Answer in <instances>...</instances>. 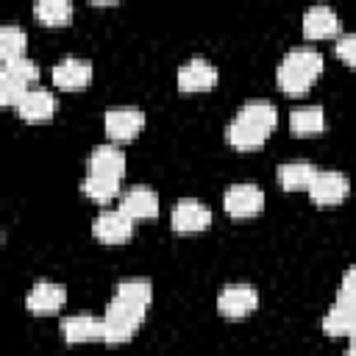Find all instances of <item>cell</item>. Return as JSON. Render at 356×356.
I'll list each match as a JSON object with an SVG mask.
<instances>
[{
  "instance_id": "obj_1",
  "label": "cell",
  "mask_w": 356,
  "mask_h": 356,
  "mask_svg": "<svg viewBox=\"0 0 356 356\" xmlns=\"http://www.w3.org/2000/svg\"><path fill=\"white\" fill-rule=\"evenodd\" d=\"M323 72V56L320 50H312V47H295L289 50L278 70H275V83L281 92L286 95H303Z\"/></svg>"
},
{
  "instance_id": "obj_2",
  "label": "cell",
  "mask_w": 356,
  "mask_h": 356,
  "mask_svg": "<svg viewBox=\"0 0 356 356\" xmlns=\"http://www.w3.org/2000/svg\"><path fill=\"white\" fill-rule=\"evenodd\" d=\"M145 306L139 303H131L125 298H111V303L106 306V314H103V323H106V342L111 345H120V342H128L136 328L142 325L145 320Z\"/></svg>"
},
{
  "instance_id": "obj_3",
  "label": "cell",
  "mask_w": 356,
  "mask_h": 356,
  "mask_svg": "<svg viewBox=\"0 0 356 356\" xmlns=\"http://www.w3.org/2000/svg\"><path fill=\"white\" fill-rule=\"evenodd\" d=\"M103 128L111 142H131L145 128V111L136 106H114L103 117Z\"/></svg>"
},
{
  "instance_id": "obj_4",
  "label": "cell",
  "mask_w": 356,
  "mask_h": 356,
  "mask_svg": "<svg viewBox=\"0 0 356 356\" xmlns=\"http://www.w3.org/2000/svg\"><path fill=\"white\" fill-rule=\"evenodd\" d=\"M259 306V292L253 284H228L217 295V312L228 320H239L253 314Z\"/></svg>"
},
{
  "instance_id": "obj_5",
  "label": "cell",
  "mask_w": 356,
  "mask_h": 356,
  "mask_svg": "<svg viewBox=\"0 0 356 356\" xmlns=\"http://www.w3.org/2000/svg\"><path fill=\"white\" fill-rule=\"evenodd\" d=\"M222 206L231 217L248 220V217H256L264 209V192L256 184H231L225 189Z\"/></svg>"
},
{
  "instance_id": "obj_6",
  "label": "cell",
  "mask_w": 356,
  "mask_h": 356,
  "mask_svg": "<svg viewBox=\"0 0 356 356\" xmlns=\"http://www.w3.org/2000/svg\"><path fill=\"white\" fill-rule=\"evenodd\" d=\"M348 192H350L348 175L339 170H317L314 181L309 186V197L317 206H337L348 197Z\"/></svg>"
},
{
  "instance_id": "obj_7",
  "label": "cell",
  "mask_w": 356,
  "mask_h": 356,
  "mask_svg": "<svg viewBox=\"0 0 356 356\" xmlns=\"http://www.w3.org/2000/svg\"><path fill=\"white\" fill-rule=\"evenodd\" d=\"M170 222H172V231L178 234H197V231H206L211 225V209L200 200H178L170 211Z\"/></svg>"
},
{
  "instance_id": "obj_8",
  "label": "cell",
  "mask_w": 356,
  "mask_h": 356,
  "mask_svg": "<svg viewBox=\"0 0 356 356\" xmlns=\"http://www.w3.org/2000/svg\"><path fill=\"white\" fill-rule=\"evenodd\" d=\"M92 234L106 245H122L134 236V220L120 209H108V211H100L95 217Z\"/></svg>"
},
{
  "instance_id": "obj_9",
  "label": "cell",
  "mask_w": 356,
  "mask_h": 356,
  "mask_svg": "<svg viewBox=\"0 0 356 356\" xmlns=\"http://www.w3.org/2000/svg\"><path fill=\"white\" fill-rule=\"evenodd\" d=\"M178 89L181 92H209L214 83H217V70L209 58H189L178 67Z\"/></svg>"
},
{
  "instance_id": "obj_10",
  "label": "cell",
  "mask_w": 356,
  "mask_h": 356,
  "mask_svg": "<svg viewBox=\"0 0 356 356\" xmlns=\"http://www.w3.org/2000/svg\"><path fill=\"white\" fill-rule=\"evenodd\" d=\"M50 78H53V86L67 89V92H75V89H83L92 81V64L86 58L67 56V58L56 61Z\"/></svg>"
},
{
  "instance_id": "obj_11",
  "label": "cell",
  "mask_w": 356,
  "mask_h": 356,
  "mask_svg": "<svg viewBox=\"0 0 356 356\" xmlns=\"http://www.w3.org/2000/svg\"><path fill=\"white\" fill-rule=\"evenodd\" d=\"M67 300V289L56 281H36L25 298L31 314H56Z\"/></svg>"
},
{
  "instance_id": "obj_12",
  "label": "cell",
  "mask_w": 356,
  "mask_h": 356,
  "mask_svg": "<svg viewBox=\"0 0 356 356\" xmlns=\"http://www.w3.org/2000/svg\"><path fill=\"white\" fill-rule=\"evenodd\" d=\"M61 337L67 342H95L106 339V323L95 314H70L61 320Z\"/></svg>"
},
{
  "instance_id": "obj_13",
  "label": "cell",
  "mask_w": 356,
  "mask_h": 356,
  "mask_svg": "<svg viewBox=\"0 0 356 356\" xmlns=\"http://www.w3.org/2000/svg\"><path fill=\"white\" fill-rule=\"evenodd\" d=\"M120 211H125L134 222L150 220L159 214V195L150 186H131L128 192L120 195Z\"/></svg>"
},
{
  "instance_id": "obj_14",
  "label": "cell",
  "mask_w": 356,
  "mask_h": 356,
  "mask_svg": "<svg viewBox=\"0 0 356 356\" xmlns=\"http://www.w3.org/2000/svg\"><path fill=\"white\" fill-rule=\"evenodd\" d=\"M89 172L122 181V175H125V153L117 145H111V142L92 147V153H89Z\"/></svg>"
},
{
  "instance_id": "obj_15",
  "label": "cell",
  "mask_w": 356,
  "mask_h": 356,
  "mask_svg": "<svg viewBox=\"0 0 356 356\" xmlns=\"http://www.w3.org/2000/svg\"><path fill=\"white\" fill-rule=\"evenodd\" d=\"M339 31V17L328 6H312L303 14V36L306 39H328Z\"/></svg>"
},
{
  "instance_id": "obj_16",
  "label": "cell",
  "mask_w": 356,
  "mask_h": 356,
  "mask_svg": "<svg viewBox=\"0 0 356 356\" xmlns=\"http://www.w3.org/2000/svg\"><path fill=\"white\" fill-rule=\"evenodd\" d=\"M17 114L28 122H47L56 114V95L47 89H31L19 103Z\"/></svg>"
},
{
  "instance_id": "obj_17",
  "label": "cell",
  "mask_w": 356,
  "mask_h": 356,
  "mask_svg": "<svg viewBox=\"0 0 356 356\" xmlns=\"http://www.w3.org/2000/svg\"><path fill=\"white\" fill-rule=\"evenodd\" d=\"M236 117L259 131H264L267 136L273 134V128L278 125V108L270 103V100H248L245 106H239Z\"/></svg>"
},
{
  "instance_id": "obj_18",
  "label": "cell",
  "mask_w": 356,
  "mask_h": 356,
  "mask_svg": "<svg viewBox=\"0 0 356 356\" xmlns=\"http://www.w3.org/2000/svg\"><path fill=\"white\" fill-rule=\"evenodd\" d=\"M323 331L328 337H350L356 331V309L334 300V306L323 314Z\"/></svg>"
},
{
  "instance_id": "obj_19",
  "label": "cell",
  "mask_w": 356,
  "mask_h": 356,
  "mask_svg": "<svg viewBox=\"0 0 356 356\" xmlns=\"http://www.w3.org/2000/svg\"><path fill=\"white\" fill-rule=\"evenodd\" d=\"M275 175H278V184L284 189L295 192V189H309L312 186V181L317 175V167L309 164V161H284V164H278Z\"/></svg>"
},
{
  "instance_id": "obj_20",
  "label": "cell",
  "mask_w": 356,
  "mask_h": 356,
  "mask_svg": "<svg viewBox=\"0 0 356 356\" xmlns=\"http://www.w3.org/2000/svg\"><path fill=\"white\" fill-rule=\"evenodd\" d=\"M225 139L236 150H259L267 142V134L253 128V125H248V122H242L239 117H234L228 122V128H225Z\"/></svg>"
},
{
  "instance_id": "obj_21",
  "label": "cell",
  "mask_w": 356,
  "mask_h": 356,
  "mask_svg": "<svg viewBox=\"0 0 356 356\" xmlns=\"http://www.w3.org/2000/svg\"><path fill=\"white\" fill-rule=\"evenodd\" d=\"M289 128L298 136H317L325 128V111L323 106H298L289 117Z\"/></svg>"
},
{
  "instance_id": "obj_22",
  "label": "cell",
  "mask_w": 356,
  "mask_h": 356,
  "mask_svg": "<svg viewBox=\"0 0 356 356\" xmlns=\"http://www.w3.org/2000/svg\"><path fill=\"white\" fill-rule=\"evenodd\" d=\"M72 3L67 0H42L33 6V17L42 22V25H50V28H61V25H70L72 22Z\"/></svg>"
},
{
  "instance_id": "obj_23",
  "label": "cell",
  "mask_w": 356,
  "mask_h": 356,
  "mask_svg": "<svg viewBox=\"0 0 356 356\" xmlns=\"http://www.w3.org/2000/svg\"><path fill=\"white\" fill-rule=\"evenodd\" d=\"M120 184H122V181H117V178L86 172L81 189H83V195H86L89 200H95V203H108V200L120 197Z\"/></svg>"
},
{
  "instance_id": "obj_24",
  "label": "cell",
  "mask_w": 356,
  "mask_h": 356,
  "mask_svg": "<svg viewBox=\"0 0 356 356\" xmlns=\"http://www.w3.org/2000/svg\"><path fill=\"white\" fill-rule=\"evenodd\" d=\"M25 47H28V33L22 28H17V25H3L0 28V56H3V61L22 58Z\"/></svg>"
},
{
  "instance_id": "obj_25",
  "label": "cell",
  "mask_w": 356,
  "mask_h": 356,
  "mask_svg": "<svg viewBox=\"0 0 356 356\" xmlns=\"http://www.w3.org/2000/svg\"><path fill=\"white\" fill-rule=\"evenodd\" d=\"M0 78L17 81V83H22V86H31V83L39 78V67H36V61H33V58L22 56V58H14V61H3Z\"/></svg>"
},
{
  "instance_id": "obj_26",
  "label": "cell",
  "mask_w": 356,
  "mask_h": 356,
  "mask_svg": "<svg viewBox=\"0 0 356 356\" xmlns=\"http://www.w3.org/2000/svg\"><path fill=\"white\" fill-rule=\"evenodd\" d=\"M117 298H125V300H131V303H139V306H150V300H153V286H150V281L147 278H125V281H120L117 284V292H114Z\"/></svg>"
},
{
  "instance_id": "obj_27",
  "label": "cell",
  "mask_w": 356,
  "mask_h": 356,
  "mask_svg": "<svg viewBox=\"0 0 356 356\" xmlns=\"http://www.w3.org/2000/svg\"><path fill=\"white\" fill-rule=\"evenodd\" d=\"M28 92H31L28 86H22V83H17V81H8V78H0V103H3V106L19 108V103L25 100Z\"/></svg>"
},
{
  "instance_id": "obj_28",
  "label": "cell",
  "mask_w": 356,
  "mask_h": 356,
  "mask_svg": "<svg viewBox=\"0 0 356 356\" xmlns=\"http://www.w3.org/2000/svg\"><path fill=\"white\" fill-rule=\"evenodd\" d=\"M337 300L356 309V267H348V270H345V275H342V281H339Z\"/></svg>"
},
{
  "instance_id": "obj_29",
  "label": "cell",
  "mask_w": 356,
  "mask_h": 356,
  "mask_svg": "<svg viewBox=\"0 0 356 356\" xmlns=\"http://www.w3.org/2000/svg\"><path fill=\"white\" fill-rule=\"evenodd\" d=\"M337 56L348 64V67H356V31L353 33H342L337 39Z\"/></svg>"
},
{
  "instance_id": "obj_30",
  "label": "cell",
  "mask_w": 356,
  "mask_h": 356,
  "mask_svg": "<svg viewBox=\"0 0 356 356\" xmlns=\"http://www.w3.org/2000/svg\"><path fill=\"white\" fill-rule=\"evenodd\" d=\"M348 339H350V348H348V350H353V353H356V331H353Z\"/></svg>"
},
{
  "instance_id": "obj_31",
  "label": "cell",
  "mask_w": 356,
  "mask_h": 356,
  "mask_svg": "<svg viewBox=\"0 0 356 356\" xmlns=\"http://www.w3.org/2000/svg\"><path fill=\"white\" fill-rule=\"evenodd\" d=\"M345 356H356V353H353V350H348V353H345Z\"/></svg>"
}]
</instances>
